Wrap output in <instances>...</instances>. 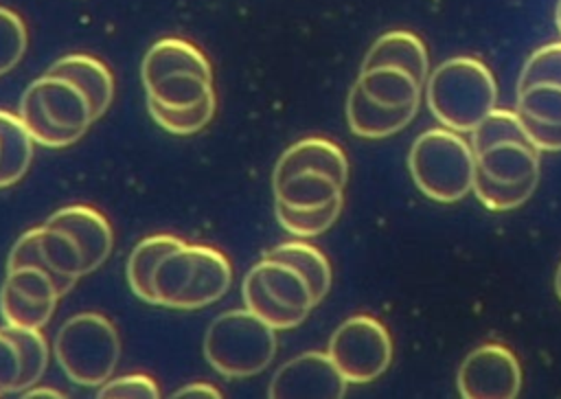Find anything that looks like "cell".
I'll return each instance as SVG.
<instances>
[{"label": "cell", "mask_w": 561, "mask_h": 399, "mask_svg": "<svg viewBox=\"0 0 561 399\" xmlns=\"http://www.w3.org/2000/svg\"><path fill=\"white\" fill-rule=\"evenodd\" d=\"M215 107H217L215 94L193 107H164L160 103L147 101V110H149L151 118L164 132L175 134V136H191V134L202 132L215 116Z\"/></svg>", "instance_id": "f546056e"}, {"label": "cell", "mask_w": 561, "mask_h": 399, "mask_svg": "<svg viewBox=\"0 0 561 399\" xmlns=\"http://www.w3.org/2000/svg\"><path fill=\"white\" fill-rule=\"evenodd\" d=\"M327 353L348 384H368L388 371L392 338L381 320L357 314L331 333Z\"/></svg>", "instance_id": "52a82bcc"}, {"label": "cell", "mask_w": 561, "mask_h": 399, "mask_svg": "<svg viewBox=\"0 0 561 399\" xmlns=\"http://www.w3.org/2000/svg\"><path fill=\"white\" fill-rule=\"evenodd\" d=\"M191 246H193L191 272L186 281V289L178 305V309H184V311L202 309L217 303L232 285V265L221 250L213 246H202V243H191Z\"/></svg>", "instance_id": "7c38bea8"}, {"label": "cell", "mask_w": 561, "mask_h": 399, "mask_svg": "<svg viewBox=\"0 0 561 399\" xmlns=\"http://www.w3.org/2000/svg\"><path fill=\"white\" fill-rule=\"evenodd\" d=\"M186 241L178 235H169V232H156L149 235L145 239H140L127 259V285L129 289L145 303L156 305V292H153V274L158 270V265L162 263V259L167 254H171L173 250H178L180 246H184Z\"/></svg>", "instance_id": "44dd1931"}, {"label": "cell", "mask_w": 561, "mask_h": 399, "mask_svg": "<svg viewBox=\"0 0 561 399\" xmlns=\"http://www.w3.org/2000/svg\"><path fill=\"white\" fill-rule=\"evenodd\" d=\"M515 112L548 125H561V77L517 81Z\"/></svg>", "instance_id": "d4e9b609"}, {"label": "cell", "mask_w": 561, "mask_h": 399, "mask_svg": "<svg viewBox=\"0 0 561 399\" xmlns=\"http://www.w3.org/2000/svg\"><path fill=\"white\" fill-rule=\"evenodd\" d=\"M46 72L77 83L90 101L94 121H99L110 110L114 99V77L101 59L85 53H70L59 57Z\"/></svg>", "instance_id": "e0dca14e"}, {"label": "cell", "mask_w": 561, "mask_h": 399, "mask_svg": "<svg viewBox=\"0 0 561 399\" xmlns=\"http://www.w3.org/2000/svg\"><path fill=\"white\" fill-rule=\"evenodd\" d=\"M539 182V175L519 180V182H502V180H493L489 178L484 171H480L476 167V178H473V195L478 197V202L493 213H504V210H513L519 208L522 204H526L530 200V195L535 193Z\"/></svg>", "instance_id": "4316f807"}, {"label": "cell", "mask_w": 561, "mask_h": 399, "mask_svg": "<svg viewBox=\"0 0 561 399\" xmlns=\"http://www.w3.org/2000/svg\"><path fill=\"white\" fill-rule=\"evenodd\" d=\"M456 388L462 399H513L522 390L519 360L508 346L484 342L460 362Z\"/></svg>", "instance_id": "ba28073f"}, {"label": "cell", "mask_w": 561, "mask_h": 399, "mask_svg": "<svg viewBox=\"0 0 561 399\" xmlns=\"http://www.w3.org/2000/svg\"><path fill=\"white\" fill-rule=\"evenodd\" d=\"M265 256L283 261V263L291 265L294 270H298L307 278L316 303H320L329 294L331 278H333L331 263L324 256V252L320 248H316L313 243L302 241V239L283 241V243L274 246L270 252H265Z\"/></svg>", "instance_id": "cb8c5ba5"}, {"label": "cell", "mask_w": 561, "mask_h": 399, "mask_svg": "<svg viewBox=\"0 0 561 399\" xmlns=\"http://www.w3.org/2000/svg\"><path fill=\"white\" fill-rule=\"evenodd\" d=\"M476 153V167L493 180L519 182L539 175L541 151L530 142L528 136H513L495 140Z\"/></svg>", "instance_id": "9a60e30c"}, {"label": "cell", "mask_w": 561, "mask_h": 399, "mask_svg": "<svg viewBox=\"0 0 561 399\" xmlns=\"http://www.w3.org/2000/svg\"><path fill=\"white\" fill-rule=\"evenodd\" d=\"M4 331L13 338V342L18 344L20 357H22V377H20V386H18V395H22L26 388L39 384V379L44 377L46 368H48V342L42 333V329H24V327H11L4 324Z\"/></svg>", "instance_id": "83f0119b"}, {"label": "cell", "mask_w": 561, "mask_h": 399, "mask_svg": "<svg viewBox=\"0 0 561 399\" xmlns=\"http://www.w3.org/2000/svg\"><path fill=\"white\" fill-rule=\"evenodd\" d=\"M61 294L48 272L39 267L7 270L0 287V314L4 324L24 329H44Z\"/></svg>", "instance_id": "9c48e42d"}, {"label": "cell", "mask_w": 561, "mask_h": 399, "mask_svg": "<svg viewBox=\"0 0 561 399\" xmlns=\"http://www.w3.org/2000/svg\"><path fill=\"white\" fill-rule=\"evenodd\" d=\"M524 123V129L530 138V142L539 149V151H561V125H548V123H539L533 118H524L519 116Z\"/></svg>", "instance_id": "836d02e7"}, {"label": "cell", "mask_w": 561, "mask_h": 399, "mask_svg": "<svg viewBox=\"0 0 561 399\" xmlns=\"http://www.w3.org/2000/svg\"><path fill=\"white\" fill-rule=\"evenodd\" d=\"M272 193L274 202L287 208L311 210L344 197V186L324 171L307 169L280 180H272Z\"/></svg>", "instance_id": "ac0fdd59"}, {"label": "cell", "mask_w": 561, "mask_h": 399, "mask_svg": "<svg viewBox=\"0 0 561 399\" xmlns=\"http://www.w3.org/2000/svg\"><path fill=\"white\" fill-rule=\"evenodd\" d=\"M46 226L68 232L83 254L85 274L99 270L112 254L114 232L107 217L90 204H68L46 217Z\"/></svg>", "instance_id": "8fae6325"}, {"label": "cell", "mask_w": 561, "mask_h": 399, "mask_svg": "<svg viewBox=\"0 0 561 399\" xmlns=\"http://www.w3.org/2000/svg\"><path fill=\"white\" fill-rule=\"evenodd\" d=\"M99 397H149L156 399L160 397V388L153 377L142 375V373H131V375H121V377H110L105 384L96 388Z\"/></svg>", "instance_id": "1f68e13d"}, {"label": "cell", "mask_w": 561, "mask_h": 399, "mask_svg": "<svg viewBox=\"0 0 561 399\" xmlns=\"http://www.w3.org/2000/svg\"><path fill=\"white\" fill-rule=\"evenodd\" d=\"M414 186L438 204H456L473 189L476 153L462 134L449 127H430L419 134L408 153Z\"/></svg>", "instance_id": "3957f363"}, {"label": "cell", "mask_w": 561, "mask_h": 399, "mask_svg": "<svg viewBox=\"0 0 561 399\" xmlns=\"http://www.w3.org/2000/svg\"><path fill=\"white\" fill-rule=\"evenodd\" d=\"M28 46V31L24 20L9 7L0 4V77L13 70Z\"/></svg>", "instance_id": "4dcf8cb0"}, {"label": "cell", "mask_w": 561, "mask_h": 399, "mask_svg": "<svg viewBox=\"0 0 561 399\" xmlns=\"http://www.w3.org/2000/svg\"><path fill=\"white\" fill-rule=\"evenodd\" d=\"M53 353L72 384L99 388L114 377L121 360V338L107 316L99 311H81L59 327Z\"/></svg>", "instance_id": "5b68a950"}, {"label": "cell", "mask_w": 561, "mask_h": 399, "mask_svg": "<svg viewBox=\"0 0 561 399\" xmlns=\"http://www.w3.org/2000/svg\"><path fill=\"white\" fill-rule=\"evenodd\" d=\"M366 96L386 105V107H408L421 105L423 83L401 66H370L359 68V77L355 81Z\"/></svg>", "instance_id": "d6986e66"}, {"label": "cell", "mask_w": 561, "mask_h": 399, "mask_svg": "<svg viewBox=\"0 0 561 399\" xmlns=\"http://www.w3.org/2000/svg\"><path fill=\"white\" fill-rule=\"evenodd\" d=\"M39 246H42L48 267L53 270V274L57 278L59 294L66 296L75 287V283L81 276H85L81 248L68 232H64L55 226H46V224L39 226Z\"/></svg>", "instance_id": "603a6c76"}, {"label": "cell", "mask_w": 561, "mask_h": 399, "mask_svg": "<svg viewBox=\"0 0 561 399\" xmlns=\"http://www.w3.org/2000/svg\"><path fill=\"white\" fill-rule=\"evenodd\" d=\"M348 381L324 351H307L280 364L272 375L267 395L283 397H344Z\"/></svg>", "instance_id": "30bf717a"}, {"label": "cell", "mask_w": 561, "mask_h": 399, "mask_svg": "<svg viewBox=\"0 0 561 399\" xmlns=\"http://www.w3.org/2000/svg\"><path fill=\"white\" fill-rule=\"evenodd\" d=\"M173 397H221V392L215 386L206 384V381H193L188 386L178 388L173 392Z\"/></svg>", "instance_id": "e575fe53"}, {"label": "cell", "mask_w": 561, "mask_h": 399, "mask_svg": "<svg viewBox=\"0 0 561 399\" xmlns=\"http://www.w3.org/2000/svg\"><path fill=\"white\" fill-rule=\"evenodd\" d=\"M423 94L432 116L443 127L471 134L495 110L497 81L482 59L458 55L430 70Z\"/></svg>", "instance_id": "6da1fadb"}, {"label": "cell", "mask_w": 561, "mask_h": 399, "mask_svg": "<svg viewBox=\"0 0 561 399\" xmlns=\"http://www.w3.org/2000/svg\"><path fill=\"white\" fill-rule=\"evenodd\" d=\"M35 140L20 118L9 110H0V189L20 182L33 160Z\"/></svg>", "instance_id": "7402d4cb"}, {"label": "cell", "mask_w": 561, "mask_h": 399, "mask_svg": "<svg viewBox=\"0 0 561 399\" xmlns=\"http://www.w3.org/2000/svg\"><path fill=\"white\" fill-rule=\"evenodd\" d=\"M324 171L335 178L342 186L348 182V160L344 149L322 136H309L289 145L274 164L272 180L287 178L298 171Z\"/></svg>", "instance_id": "4fadbf2b"}, {"label": "cell", "mask_w": 561, "mask_h": 399, "mask_svg": "<svg viewBox=\"0 0 561 399\" xmlns=\"http://www.w3.org/2000/svg\"><path fill=\"white\" fill-rule=\"evenodd\" d=\"M243 305L276 331L302 324L318 305L307 278L291 265L263 256L241 283Z\"/></svg>", "instance_id": "8992f818"}, {"label": "cell", "mask_w": 561, "mask_h": 399, "mask_svg": "<svg viewBox=\"0 0 561 399\" xmlns=\"http://www.w3.org/2000/svg\"><path fill=\"white\" fill-rule=\"evenodd\" d=\"M22 397H64V392L59 390H53V388H42V386H31L22 392Z\"/></svg>", "instance_id": "d590c367"}, {"label": "cell", "mask_w": 561, "mask_h": 399, "mask_svg": "<svg viewBox=\"0 0 561 399\" xmlns=\"http://www.w3.org/2000/svg\"><path fill=\"white\" fill-rule=\"evenodd\" d=\"M18 114L33 140L50 149L75 145L94 123L90 101L81 88L50 72L28 83L20 99Z\"/></svg>", "instance_id": "7a4b0ae2"}, {"label": "cell", "mask_w": 561, "mask_h": 399, "mask_svg": "<svg viewBox=\"0 0 561 399\" xmlns=\"http://www.w3.org/2000/svg\"><path fill=\"white\" fill-rule=\"evenodd\" d=\"M419 105L386 107L362 92L357 83L351 86L346 96V123L348 129L359 138H388L405 129L416 116Z\"/></svg>", "instance_id": "5bb4252c"}, {"label": "cell", "mask_w": 561, "mask_h": 399, "mask_svg": "<svg viewBox=\"0 0 561 399\" xmlns=\"http://www.w3.org/2000/svg\"><path fill=\"white\" fill-rule=\"evenodd\" d=\"M554 20H557V29L561 33V0L557 2V11H554Z\"/></svg>", "instance_id": "74e56055"}, {"label": "cell", "mask_w": 561, "mask_h": 399, "mask_svg": "<svg viewBox=\"0 0 561 399\" xmlns=\"http://www.w3.org/2000/svg\"><path fill=\"white\" fill-rule=\"evenodd\" d=\"M554 292H557V296L561 298V263H559V267H557V276H554Z\"/></svg>", "instance_id": "8d00e7d4"}, {"label": "cell", "mask_w": 561, "mask_h": 399, "mask_svg": "<svg viewBox=\"0 0 561 399\" xmlns=\"http://www.w3.org/2000/svg\"><path fill=\"white\" fill-rule=\"evenodd\" d=\"M147 101L160 103L164 107H193L215 94L213 79L197 72H175L167 75L149 86H145Z\"/></svg>", "instance_id": "484cf974"}, {"label": "cell", "mask_w": 561, "mask_h": 399, "mask_svg": "<svg viewBox=\"0 0 561 399\" xmlns=\"http://www.w3.org/2000/svg\"><path fill=\"white\" fill-rule=\"evenodd\" d=\"M175 72H197L213 79L208 57L193 42L182 37H162L153 42L140 64L142 88Z\"/></svg>", "instance_id": "2e32d148"}, {"label": "cell", "mask_w": 561, "mask_h": 399, "mask_svg": "<svg viewBox=\"0 0 561 399\" xmlns=\"http://www.w3.org/2000/svg\"><path fill=\"white\" fill-rule=\"evenodd\" d=\"M342 204H344V197H340L322 208L296 210V208H287V206L274 202V215H276V221L280 224V228L287 230L289 235H294L298 239H311V237L327 232L337 221V217L342 213Z\"/></svg>", "instance_id": "f1b7e54d"}, {"label": "cell", "mask_w": 561, "mask_h": 399, "mask_svg": "<svg viewBox=\"0 0 561 399\" xmlns=\"http://www.w3.org/2000/svg\"><path fill=\"white\" fill-rule=\"evenodd\" d=\"M401 66L408 72H412L423 86L427 81L430 75V55L427 48L423 44V39L410 31L397 29V31H388L383 35H379L373 46L368 48V53L364 55L362 68H370V66Z\"/></svg>", "instance_id": "ffe728a7"}, {"label": "cell", "mask_w": 561, "mask_h": 399, "mask_svg": "<svg viewBox=\"0 0 561 399\" xmlns=\"http://www.w3.org/2000/svg\"><path fill=\"white\" fill-rule=\"evenodd\" d=\"M276 329L248 307L213 318L204 333V357L219 375L245 379L263 373L276 355Z\"/></svg>", "instance_id": "277c9868"}, {"label": "cell", "mask_w": 561, "mask_h": 399, "mask_svg": "<svg viewBox=\"0 0 561 399\" xmlns=\"http://www.w3.org/2000/svg\"><path fill=\"white\" fill-rule=\"evenodd\" d=\"M22 377V357L13 338L0 327V397L18 395Z\"/></svg>", "instance_id": "d6a6232c"}]
</instances>
